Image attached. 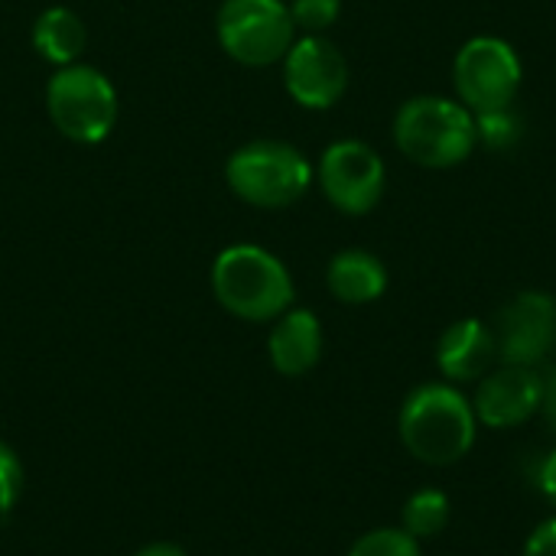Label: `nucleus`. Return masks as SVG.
Instances as JSON below:
<instances>
[{
    "label": "nucleus",
    "instance_id": "1",
    "mask_svg": "<svg viewBox=\"0 0 556 556\" xmlns=\"http://www.w3.org/2000/svg\"><path fill=\"white\" fill-rule=\"evenodd\" d=\"M401 443L427 466H453L476 443V410L453 384H420L401 407Z\"/></svg>",
    "mask_w": 556,
    "mask_h": 556
},
{
    "label": "nucleus",
    "instance_id": "2",
    "mask_svg": "<svg viewBox=\"0 0 556 556\" xmlns=\"http://www.w3.org/2000/svg\"><path fill=\"white\" fill-rule=\"evenodd\" d=\"M212 287L218 303L248 323H267L290 309L293 280L290 270L270 251L257 244H235L215 257Z\"/></svg>",
    "mask_w": 556,
    "mask_h": 556
},
{
    "label": "nucleus",
    "instance_id": "3",
    "mask_svg": "<svg viewBox=\"0 0 556 556\" xmlns=\"http://www.w3.org/2000/svg\"><path fill=\"white\" fill-rule=\"evenodd\" d=\"M394 143L397 150L430 169H446L463 163L476 143V114L453 98L420 94L410 98L394 117Z\"/></svg>",
    "mask_w": 556,
    "mask_h": 556
},
{
    "label": "nucleus",
    "instance_id": "4",
    "mask_svg": "<svg viewBox=\"0 0 556 556\" xmlns=\"http://www.w3.org/2000/svg\"><path fill=\"white\" fill-rule=\"evenodd\" d=\"M225 179L238 199L257 208H283L309 189L313 169L306 156L283 140H254L231 153Z\"/></svg>",
    "mask_w": 556,
    "mask_h": 556
},
{
    "label": "nucleus",
    "instance_id": "5",
    "mask_svg": "<svg viewBox=\"0 0 556 556\" xmlns=\"http://www.w3.org/2000/svg\"><path fill=\"white\" fill-rule=\"evenodd\" d=\"M52 124L75 143H101L117 121V91L91 65H65L46 88Z\"/></svg>",
    "mask_w": 556,
    "mask_h": 556
},
{
    "label": "nucleus",
    "instance_id": "6",
    "mask_svg": "<svg viewBox=\"0 0 556 556\" xmlns=\"http://www.w3.org/2000/svg\"><path fill=\"white\" fill-rule=\"evenodd\" d=\"M293 16L283 0H225L218 10L222 49L241 65L280 62L293 46Z\"/></svg>",
    "mask_w": 556,
    "mask_h": 556
},
{
    "label": "nucleus",
    "instance_id": "7",
    "mask_svg": "<svg viewBox=\"0 0 556 556\" xmlns=\"http://www.w3.org/2000/svg\"><path fill=\"white\" fill-rule=\"evenodd\" d=\"M453 81L459 101L472 114L508 108L515 104V94L521 88V59L511 49V42L498 36H476L459 49Z\"/></svg>",
    "mask_w": 556,
    "mask_h": 556
},
{
    "label": "nucleus",
    "instance_id": "8",
    "mask_svg": "<svg viewBox=\"0 0 556 556\" xmlns=\"http://www.w3.org/2000/svg\"><path fill=\"white\" fill-rule=\"evenodd\" d=\"M319 186L345 215H365L384 192V163L362 140H339L319 160Z\"/></svg>",
    "mask_w": 556,
    "mask_h": 556
},
{
    "label": "nucleus",
    "instance_id": "9",
    "mask_svg": "<svg viewBox=\"0 0 556 556\" xmlns=\"http://www.w3.org/2000/svg\"><path fill=\"white\" fill-rule=\"evenodd\" d=\"M283 81L296 104L323 111L345 94L349 62L336 42L306 33L303 39H293L290 52L283 55Z\"/></svg>",
    "mask_w": 556,
    "mask_h": 556
},
{
    "label": "nucleus",
    "instance_id": "10",
    "mask_svg": "<svg viewBox=\"0 0 556 556\" xmlns=\"http://www.w3.org/2000/svg\"><path fill=\"white\" fill-rule=\"evenodd\" d=\"M556 345V300L551 293H518L498 316L495 349L505 365L538 368Z\"/></svg>",
    "mask_w": 556,
    "mask_h": 556
},
{
    "label": "nucleus",
    "instance_id": "11",
    "mask_svg": "<svg viewBox=\"0 0 556 556\" xmlns=\"http://www.w3.org/2000/svg\"><path fill=\"white\" fill-rule=\"evenodd\" d=\"M544 404V378L525 365H502L489 371L476 391V420L489 430H508L528 424Z\"/></svg>",
    "mask_w": 556,
    "mask_h": 556
},
{
    "label": "nucleus",
    "instance_id": "12",
    "mask_svg": "<svg viewBox=\"0 0 556 556\" xmlns=\"http://www.w3.org/2000/svg\"><path fill=\"white\" fill-rule=\"evenodd\" d=\"M498 358L495 332L482 326L479 319H459L453 323L437 345V365L450 381H479L489 375L492 362Z\"/></svg>",
    "mask_w": 556,
    "mask_h": 556
},
{
    "label": "nucleus",
    "instance_id": "13",
    "mask_svg": "<svg viewBox=\"0 0 556 556\" xmlns=\"http://www.w3.org/2000/svg\"><path fill=\"white\" fill-rule=\"evenodd\" d=\"M270 362L280 375L300 378L316 368L323 355V326L309 309H287L277 316V326L267 342Z\"/></svg>",
    "mask_w": 556,
    "mask_h": 556
},
{
    "label": "nucleus",
    "instance_id": "14",
    "mask_svg": "<svg viewBox=\"0 0 556 556\" xmlns=\"http://www.w3.org/2000/svg\"><path fill=\"white\" fill-rule=\"evenodd\" d=\"M326 283L336 300L349 306H362V303H375L388 290V270L371 251L352 248L332 257L326 270Z\"/></svg>",
    "mask_w": 556,
    "mask_h": 556
},
{
    "label": "nucleus",
    "instance_id": "15",
    "mask_svg": "<svg viewBox=\"0 0 556 556\" xmlns=\"http://www.w3.org/2000/svg\"><path fill=\"white\" fill-rule=\"evenodd\" d=\"M33 46L52 65H75L85 49V26L78 13H72L68 7L42 10L33 26Z\"/></svg>",
    "mask_w": 556,
    "mask_h": 556
},
{
    "label": "nucleus",
    "instance_id": "16",
    "mask_svg": "<svg viewBox=\"0 0 556 556\" xmlns=\"http://www.w3.org/2000/svg\"><path fill=\"white\" fill-rule=\"evenodd\" d=\"M450 515H453V505L446 498V492L440 489H420L407 498L404 511H401V521H404V531L417 541H433L446 531L450 525Z\"/></svg>",
    "mask_w": 556,
    "mask_h": 556
},
{
    "label": "nucleus",
    "instance_id": "17",
    "mask_svg": "<svg viewBox=\"0 0 556 556\" xmlns=\"http://www.w3.org/2000/svg\"><path fill=\"white\" fill-rule=\"evenodd\" d=\"M521 117L515 108H495V111H479L476 114V134L489 150H511L521 140Z\"/></svg>",
    "mask_w": 556,
    "mask_h": 556
},
{
    "label": "nucleus",
    "instance_id": "18",
    "mask_svg": "<svg viewBox=\"0 0 556 556\" xmlns=\"http://www.w3.org/2000/svg\"><path fill=\"white\" fill-rule=\"evenodd\" d=\"M349 556H420V541L404 528H378L362 534Z\"/></svg>",
    "mask_w": 556,
    "mask_h": 556
},
{
    "label": "nucleus",
    "instance_id": "19",
    "mask_svg": "<svg viewBox=\"0 0 556 556\" xmlns=\"http://www.w3.org/2000/svg\"><path fill=\"white\" fill-rule=\"evenodd\" d=\"M339 10H342V0H293L290 3L293 26H300L313 36L329 29L339 20Z\"/></svg>",
    "mask_w": 556,
    "mask_h": 556
},
{
    "label": "nucleus",
    "instance_id": "20",
    "mask_svg": "<svg viewBox=\"0 0 556 556\" xmlns=\"http://www.w3.org/2000/svg\"><path fill=\"white\" fill-rule=\"evenodd\" d=\"M23 482H26V476H23L20 456L0 440V515L13 511V505L23 495Z\"/></svg>",
    "mask_w": 556,
    "mask_h": 556
},
{
    "label": "nucleus",
    "instance_id": "21",
    "mask_svg": "<svg viewBox=\"0 0 556 556\" xmlns=\"http://www.w3.org/2000/svg\"><path fill=\"white\" fill-rule=\"evenodd\" d=\"M525 556H556V518L534 528V534L525 544Z\"/></svg>",
    "mask_w": 556,
    "mask_h": 556
},
{
    "label": "nucleus",
    "instance_id": "22",
    "mask_svg": "<svg viewBox=\"0 0 556 556\" xmlns=\"http://www.w3.org/2000/svg\"><path fill=\"white\" fill-rule=\"evenodd\" d=\"M538 485H541L544 498L556 508V450H551V453L544 456V463H541V469H538Z\"/></svg>",
    "mask_w": 556,
    "mask_h": 556
},
{
    "label": "nucleus",
    "instance_id": "23",
    "mask_svg": "<svg viewBox=\"0 0 556 556\" xmlns=\"http://www.w3.org/2000/svg\"><path fill=\"white\" fill-rule=\"evenodd\" d=\"M544 417L551 420V427L556 430V371L544 381V404H541Z\"/></svg>",
    "mask_w": 556,
    "mask_h": 556
},
{
    "label": "nucleus",
    "instance_id": "24",
    "mask_svg": "<svg viewBox=\"0 0 556 556\" xmlns=\"http://www.w3.org/2000/svg\"><path fill=\"white\" fill-rule=\"evenodd\" d=\"M134 556H186V551L176 547V544H147L143 551H137Z\"/></svg>",
    "mask_w": 556,
    "mask_h": 556
}]
</instances>
